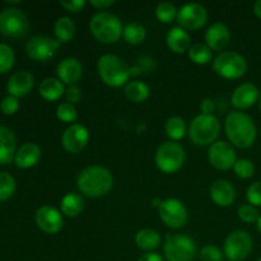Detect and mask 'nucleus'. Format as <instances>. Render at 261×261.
Wrapping results in <instances>:
<instances>
[{"label":"nucleus","instance_id":"f257e3e1","mask_svg":"<svg viewBox=\"0 0 261 261\" xmlns=\"http://www.w3.org/2000/svg\"><path fill=\"white\" fill-rule=\"evenodd\" d=\"M224 130L229 142L241 149L251 147L256 139V127L254 121L245 112H229L224 121Z\"/></svg>","mask_w":261,"mask_h":261},{"label":"nucleus","instance_id":"f03ea898","mask_svg":"<svg viewBox=\"0 0 261 261\" xmlns=\"http://www.w3.org/2000/svg\"><path fill=\"white\" fill-rule=\"evenodd\" d=\"M76 185L82 194L89 198H99L111 190L114 185L112 173L101 166H89L81 171Z\"/></svg>","mask_w":261,"mask_h":261},{"label":"nucleus","instance_id":"7ed1b4c3","mask_svg":"<svg viewBox=\"0 0 261 261\" xmlns=\"http://www.w3.org/2000/svg\"><path fill=\"white\" fill-rule=\"evenodd\" d=\"M97 70L103 83L114 88L121 87L124 84L126 86L129 83L130 76L134 75L133 68H130L121 58L112 54H106L99 58L97 63Z\"/></svg>","mask_w":261,"mask_h":261},{"label":"nucleus","instance_id":"20e7f679","mask_svg":"<svg viewBox=\"0 0 261 261\" xmlns=\"http://www.w3.org/2000/svg\"><path fill=\"white\" fill-rule=\"evenodd\" d=\"M89 30L102 43H114L122 36L124 27L119 18L109 12H98L92 17Z\"/></svg>","mask_w":261,"mask_h":261},{"label":"nucleus","instance_id":"39448f33","mask_svg":"<svg viewBox=\"0 0 261 261\" xmlns=\"http://www.w3.org/2000/svg\"><path fill=\"white\" fill-rule=\"evenodd\" d=\"M221 133V122L214 115H198L191 121L189 137L196 145H209L216 143Z\"/></svg>","mask_w":261,"mask_h":261},{"label":"nucleus","instance_id":"423d86ee","mask_svg":"<svg viewBox=\"0 0 261 261\" xmlns=\"http://www.w3.org/2000/svg\"><path fill=\"white\" fill-rule=\"evenodd\" d=\"M213 69L222 78L239 79L246 74L247 61L236 51H223L214 59Z\"/></svg>","mask_w":261,"mask_h":261},{"label":"nucleus","instance_id":"0eeeda50","mask_svg":"<svg viewBox=\"0 0 261 261\" xmlns=\"http://www.w3.org/2000/svg\"><path fill=\"white\" fill-rule=\"evenodd\" d=\"M185 149L176 142H166L155 152V165L162 172L175 173L185 163Z\"/></svg>","mask_w":261,"mask_h":261},{"label":"nucleus","instance_id":"6e6552de","mask_svg":"<svg viewBox=\"0 0 261 261\" xmlns=\"http://www.w3.org/2000/svg\"><path fill=\"white\" fill-rule=\"evenodd\" d=\"M30 31L27 15L18 8H5L0 12V33L9 38H22Z\"/></svg>","mask_w":261,"mask_h":261},{"label":"nucleus","instance_id":"1a4fd4ad","mask_svg":"<svg viewBox=\"0 0 261 261\" xmlns=\"http://www.w3.org/2000/svg\"><path fill=\"white\" fill-rule=\"evenodd\" d=\"M163 251L168 261H193L196 246L195 242L185 234H167Z\"/></svg>","mask_w":261,"mask_h":261},{"label":"nucleus","instance_id":"9d476101","mask_svg":"<svg viewBox=\"0 0 261 261\" xmlns=\"http://www.w3.org/2000/svg\"><path fill=\"white\" fill-rule=\"evenodd\" d=\"M252 250V239L246 231L237 229L231 232L224 241V256L229 261H242Z\"/></svg>","mask_w":261,"mask_h":261},{"label":"nucleus","instance_id":"9b49d317","mask_svg":"<svg viewBox=\"0 0 261 261\" xmlns=\"http://www.w3.org/2000/svg\"><path fill=\"white\" fill-rule=\"evenodd\" d=\"M158 211H160V217L163 223L170 227V228H182L188 223V209L184 205L182 201L177 200V199L163 200Z\"/></svg>","mask_w":261,"mask_h":261},{"label":"nucleus","instance_id":"f8f14e48","mask_svg":"<svg viewBox=\"0 0 261 261\" xmlns=\"http://www.w3.org/2000/svg\"><path fill=\"white\" fill-rule=\"evenodd\" d=\"M60 42L47 36H35L25 45V53L35 61H47L58 53Z\"/></svg>","mask_w":261,"mask_h":261},{"label":"nucleus","instance_id":"ddd939ff","mask_svg":"<svg viewBox=\"0 0 261 261\" xmlns=\"http://www.w3.org/2000/svg\"><path fill=\"white\" fill-rule=\"evenodd\" d=\"M206 20H208V12L205 7L198 3L185 4L177 12V22L184 30H199L205 24Z\"/></svg>","mask_w":261,"mask_h":261},{"label":"nucleus","instance_id":"4468645a","mask_svg":"<svg viewBox=\"0 0 261 261\" xmlns=\"http://www.w3.org/2000/svg\"><path fill=\"white\" fill-rule=\"evenodd\" d=\"M208 160L214 168L227 171L236 163V152L229 143L218 140L209 147Z\"/></svg>","mask_w":261,"mask_h":261},{"label":"nucleus","instance_id":"2eb2a0df","mask_svg":"<svg viewBox=\"0 0 261 261\" xmlns=\"http://www.w3.org/2000/svg\"><path fill=\"white\" fill-rule=\"evenodd\" d=\"M89 142V132L84 125L73 124L66 127L61 137V143L66 152L79 153Z\"/></svg>","mask_w":261,"mask_h":261},{"label":"nucleus","instance_id":"dca6fc26","mask_svg":"<svg viewBox=\"0 0 261 261\" xmlns=\"http://www.w3.org/2000/svg\"><path fill=\"white\" fill-rule=\"evenodd\" d=\"M36 224L41 231L48 234H55L63 228V217L60 212L50 205H43L36 212Z\"/></svg>","mask_w":261,"mask_h":261},{"label":"nucleus","instance_id":"f3484780","mask_svg":"<svg viewBox=\"0 0 261 261\" xmlns=\"http://www.w3.org/2000/svg\"><path fill=\"white\" fill-rule=\"evenodd\" d=\"M259 99V89L252 83H244L234 89L231 97L232 106L237 110H246L254 106Z\"/></svg>","mask_w":261,"mask_h":261},{"label":"nucleus","instance_id":"a211bd4d","mask_svg":"<svg viewBox=\"0 0 261 261\" xmlns=\"http://www.w3.org/2000/svg\"><path fill=\"white\" fill-rule=\"evenodd\" d=\"M206 46L212 51H222L229 45L231 32L229 28L223 23H213L205 33Z\"/></svg>","mask_w":261,"mask_h":261},{"label":"nucleus","instance_id":"6ab92c4d","mask_svg":"<svg viewBox=\"0 0 261 261\" xmlns=\"http://www.w3.org/2000/svg\"><path fill=\"white\" fill-rule=\"evenodd\" d=\"M59 79L69 86H75L83 75V65L75 58H66L60 61L56 70Z\"/></svg>","mask_w":261,"mask_h":261},{"label":"nucleus","instance_id":"aec40b11","mask_svg":"<svg viewBox=\"0 0 261 261\" xmlns=\"http://www.w3.org/2000/svg\"><path fill=\"white\" fill-rule=\"evenodd\" d=\"M35 86V78L27 70H19L13 74L8 81L7 89L10 96L23 97L30 93Z\"/></svg>","mask_w":261,"mask_h":261},{"label":"nucleus","instance_id":"412c9836","mask_svg":"<svg viewBox=\"0 0 261 261\" xmlns=\"http://www.w3.org/2000/svg\"><path fill=\"white\" fill-rule=\"evenodd\" d=\"M211 198L218 206H229L236 199V189L229 181L217 180L211 186Z\"/></svg>","mask_w":261,"mask_h":261},{"label":"nucleus","instance_id":"4be33fe9","mask_svg":"<svg viewBox=\"0 0 261 261\" xmlns=\"http://www.w3.org/2000/svg\"><path fill=\"white\" fill-rule=\"evenodd\" d=\"M17 153V140L14 133L5 126H0V165L12 162Z\"/></svg>","mask_w":261,"mask_h":261},{"label":"nucleus","instance_id":"5701e85b","mask_svg":"<svg viewBox=\"0 0 261 261\" xmlns=\"http://www.w3.org/2000/svg\"><path fill=\"white\" fill-rule=\"evenodd\" d=\"M40 158L41 148L35 143H25L15 153L14 162L19 168H31L37 165Z\"/></svg>","mask_w":261,"mask_h":261},{"label":"nucleus","instance_id":"b1692460","mask_svg":"<svg viewBox=\"0 0 261 261\" xmlns=\"http://www.w3.org/2000/svg\"><path fill=\"white\" fill-rule=\"evenodd\" d=\"M166 41L170 50L175 54H184L191 47L190 35L181 27H175L168 31Z\"/></svg>","mask_w":261,"mask_h":261},{"label":"nucleus","instance_id":"393cba45","mask_svg":"<svg viewBox=\"0 0 261 261\" xmlns=\"http://www.w3.org/2000/svg\"><path fill=\"white\" fill-rule=\"evenodd\" d=\"M65 87L59 78H46L41 82L38 87L40 96L46 101H58L63 94H65Z\"/></svg>","mask_w":261,"mask_h":261},{"label":"nucleus","instance_id":"a878e982","mask_svg":"<svg viewBox=\"0 0 261 261\" xmlns=\"http://www.w3.org/2000/svg\"><path fill=\"white\" fill-rule=\"evenodd\" d=\"M135 244L140 250L152 252L161 244V236L157 231L152 228L140 229L135 236Z\"/></svg>","mask_w":261,"mask_h":261},{"label":"nucleus","instance_id":"bb28decb","mask_svg":"<svg viewBox=\"0 0 261 261\" xmlns=\"http://www.w3.org/2000/svg\"><path fill=\"white\" fill-rule=\"evenodd\" d=\"M61 212L65 214L66 217H78L79 214L83 212L84 208V201L79 194L75 193H69L61 199Z\"/></svg>","mask_w":261,"mask_h":261},{"label":"nucleus","instance_id":"cd10ccee","mask_svg":"<svg viewBox=\"0 0 261 261\" xmlns=\"http://www.w3.org/2000/svg\"><path fill=\"white\" fill-rule=\"evenodd\" d=\"M149 87L140 81H132L125 86V96L134 103H142L149 97Z\"/></svg>","mask_w":261,"mask_h":261},{"label":"nucleus","instance_id":"c85d7f7f","mask_svg":"<svg viewBox=\"0 0 261 261\" xmlns=\"http://www.w3.org/2000/svg\"><path fill=\"white\" fill-rule=\"evenodd\" d=\"M54 32L59 42H69L75 35V24L69 17H60L55 22Z\"/></svg>","mask_w":261,"mask_h":261},{"label":"nucleus","instance_id":"c756f323","mask_svg":"<svg viewBox=\"0 0 261 261\" xmlns=\"http://www.w3.org/2000/svg\"><path fill=\"white\" fill-rule=\"evenodd\" d=\"M166 134L172 142L182 139L186 135V124L185 120L180 116H172L166 121L165 124Z\"/></svg>","mask_w":261,"mask_h":261},{"label":"nucleus","instance_id":"7c9ffc66","mask_svg":"<svg viewBox=\"0 0 261 261\" xmlns=\"http://www.w3.org/2000/svg\"><path fill=\"white\" fill-rule=\"evenodd\" d=\"M122 37L130 45H139V43L144 42L145 37H147V31H145L144 25H142L140 23H129L124 27Z\"/></svg>","mask_w":261,"mask_h":261},{"label":"nucleus","instance_id":"2f4dec72","mask_svg":"<svg viewBox=\"0 0 261 261\" xmlns=\"http://www.w3.org/2000/svg\"><path fill=\"white\" fill-rule=\"evenodd\" d=\"M189 58L198 65H205L213 58V53L205 43H194L188 51Z\"/></svg>","mask_w":261,"mask_h":261},{"label":"nucleus","instance_id":"473e14b6","mask_svg":"<svg viewBox=\"0 0 261 261\" xmlns=\"http://www.w3.org/2000/svg\"><path fill=\"white\" fill-rule=\"evenodd\" d=\"M155 17L162 23H171L175 18H177L176 7L170 2H162L155 8Z\"/></svg>","mask_w":261,"mask_h":261},{"label":"nucleus","instance_id":"72a5a7b5","mask_svg":"<svg viewBox=\"0 0 261 261\" xmlns=\"http://www.w3.org/2000/svg\"><path fill=\"white\" fill-rule=\"evenodd\" d=\"M15 55L13 48L7 43H0V74L8 73L13 68Z\"/></svg>","mask_w":261,"mask_h":261},{"label":"nucleus","instance_id":"f704fd0d","mask_svg":"<svg viewBox=\"0 0 261 261\" xmlns=\"http://www.w3.org/2000/svg\"><path fill=\"white\" fill-rule=\"evenodd\" d=\"M15 191V180L10 173L0 172V201L8 200Z\"/></svg>","mask_w":261,"mask_h":261},{"label":"nucleus","instance_id":"c9c22d12","mask_svg":"<svg viewBox=\"0 0 261 261\" xmlns=\"http://www.w3.org/2000/svg\"><path fill=\"white\" fill-rule=\"evenodd\" d=\"M56 116L63 122H74L78 119V111H76L75 105H71L69 102L60 103L56 109Z\"/></svg>","mask_w":261,"mask_h":261},{"label":"nucleus","instance_id":"e433bc0d","mask_svg":"<svg viewBox=\"0 0 261 261\" xmlns=\"http://www.w3.org/2000/svg\"><path fill=\"white\" fill-rule=\"evenodd\" d=\"M234 173L239 176L240 178H250L254 176L255 173V166L250 160L242 158V160H237L233 166Z\"/></svg>","mask_w":261,"mask_h":261},{"label":"nucleus","instance_id":"4c0bfd02","mask_svg":"<svg viewBox=\"0 0 261 261\" xmlns=\"http://www.w3.org/2000/svg\"><path fill=\"white\" fill-rule=\"evenodd\" d=\"M239 217L241 221L246 222V223H255L259 221V212L251 204H244L239 208Z\"/></svg>","mask_w":261,"mask_h":261},{"label":"nucleus","instance_id":"58836bf2","mask_svg":"<svg viewBox=\"0 0 261 261\" xmlns=\"http://www.w3.org/2000/svg\"><path fill=\"white\" fill-rule=\"evenodd\" d=\"M201 261H223V252L213 245H206L200 251Z\"/></svg>","mask_w":261,"mask_h":261},{"label":"nucleus","instance_id":"ea45409f","mask_svg":"<svg viewBox=\"0 0 261 261\" xmlns=\"http://www.w3.org/2000/svg\"><path fill=\"white\" fill-rule=\"evenodd\" d=\"M246 198L251 205L261 206V181L250 185V188L247 189Z\"/></svg>","mask_w":261,"mask_h":261},{"label":"nucleus","instance_id":"a19ab883","mask_svg":"<svg viewBox=\"0 0 261 261\" xmlns=\"http://www.w3.org/2000/svg\"><path fill=\"white\" fill-rule=\"evenodd\" d=\"M18 109H19V102H18L17 97L8 96L0 102V110L4 115H14Z\"/></svg>","mask_w":261,"mask_h":261},{"label":"nucleus","instance_id":"79ce46f5","mask_svg":"<svg viewBox=\"0 0 261 261\" xmlns=\"http://www.w3.org/2000/svg\"><path fill=\"white\" fill-rule=\"evenodd\" d=\"M60 5L68 12L78 13L86 7V2L84 0H61Z\"/></svg>","mask_w":261,"mask_h":261},{"label":"nucleus","instance_id":"37998d69","mask_svg":"<svg viewBox=\"0 0 261 261\" xmlns=\"http://www.w3.org/2000/svg\"><path fill=\"white\" fill-rule=\"evenodd\" d=\"M65 98L66 102L71 105H75L81 101L82 98V91L76 86H70L65 91Z\"/></svg>","mask_w":261,"mask_h":261},{"label":"nucleus","instance_id":"c03bdc74","mask_svg":"<svg viewBox=\"0 0 261 261\" xmlns=\"http://www.w3.org/2000/svg\"><path fill=\"white\" fill-rule=\"evenodd\" d=\"M216 105L212 98H204L200 103V110L203 115H213Z\"/></svg>","mask_w":261,"mask_h":261},{"label":"nucleus","instance_id":"a18cd8bd","mask_svg":"<svg viewBox=\"0 0 261 261\" xmlns=\"http://www.w3.org/2000/svg\"><path fill=\"white\" fill-rule=\"evenodd\" d=\"M115 4L114 0H91V5L98 10H106Z\"/></svg>","mask_w":261,"mask_h":261},{"label":"nucleus","instance_id":"49530a36","mask_svg":"<svg viewBox=\"0 0 261 261\" xmlns=\"http://www.w3.org/2000/svg\"><path fill=\"white\" fill-rule=\"evenodd\" d=\"M138 261H163V259L157 252H145L144 255L139 257Z\"/></svg>","mask_w":261,"mask_h":261},{"label":"nucleus","instance_id":"de8ad7c7","mask_svg":"<svg viewBox=\"0 0 261 261\" xmlns=\"http://www.w3.org/2000/svg\"><path fill=\"white\" fill-rule=\"evenodd\" d=\"M254 13L256 17L261 18V0H257L254 5Z\"/></svg>","mask_w":261,"mask_h":261},{"label":"nucleus","instance_id":"09e8293b","mask_svg":"<svg viewBox=\"0 0 261 261\" xmlns=\"http://www.w3.org/2000/svg\"><path fill=\"white\" fill-rule=\"evenodd\" d=\"M257 229H259V232L261 233V214L259 217V221H257Z\"/></svg>","mask_w":261,"mask_h":261},{"label":"nucleus","instance_id":"8fccbe9b","mask_svg":"<svg viewBox=\"0 0 261 261\" xmlns=\"http://www.w3.org/2000/svg\"><path fill=\"white\" fill-rule=\"evenodd\" d=\"M259 109H260V111H261V96H260V98H259Z\"/></svg>","mask_w":261,"mask_h":261},{"label":"nucleus","instance_id":"3c124183","mask_svg":"<svg viewBox=\"0 0 261 261\" xmlns=\"http://www.w3.org/2000/svg\"><path fill=\"white\" fill-rule=\"evenodd\" d=\"M257 261H261V257H260V259H259V260H257Z\"/></svg>","mask_w":261,"mask_h":261}]
</instances>
